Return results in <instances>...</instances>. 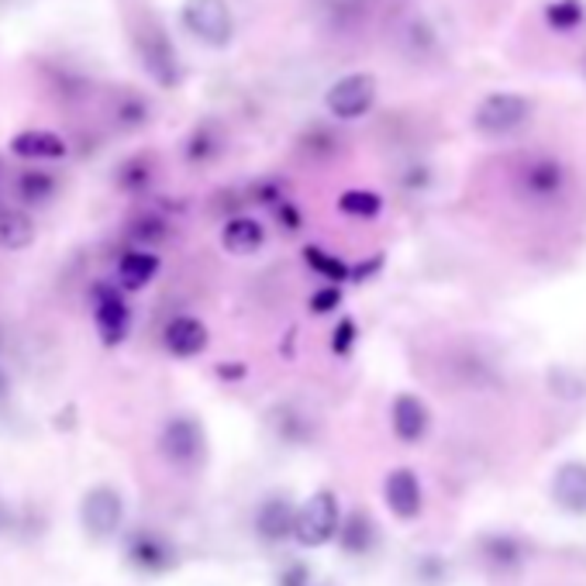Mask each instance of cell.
Listing matches in <instances>:
<instances>
[{
  "instance_id": "6da1fadb",
  "label": "cell",
  "mask_w": 586,
  "mask_h": 586,
  "mask_svg": "<svg viewBox=\"0 0 586 586\" xmlns=\"http://www.w3.org/2000/svg\"><path fill=\"white\" fill-rule=\"evenodd\" d=\"M159 455L176 473H200L208 463V431L194 414H173L159 431Z\"/></svg>"
},
{
  "instance_id": "7a4b0ae2",
  "label": "cell",
  "mask_w": 586,
  "mask_h": 586,
  "mask_svg": "<svg viewBox=\"0 0 586 586\" xmlns=\"http://www.w3.org/2000/svg\"><path fill=\"white\" fill-rule=\"evenodd\" d=\"M342 504L335 490H318L300 504L297 511V528H294V542L300 549H324L331 542H339L342 531Z\"/></svg>"
},
{
  "instance_id": "3957f363",
  "label": "cell",
  "mask_w": 586,
  "mask_h": 586,
  "mask_svg": "<svg viewBox=\"0 0 586 586\" xmlns=\"http://www.w3.org/2000/svg\"><path fill=\"white\" fill-rule=\"evenodd\" d=\"M80 524L84 531L90 534L93 542H108L121 531L124 524V497L108 487V483H97L84 494V504H80Z\"/></svg>"
},
{
  "instance_id": "277c9868",
  "label": "cell",
  "mask_w": 586,
  "mask_h": 586,
  "mask_svg": "<svg viewBox=\"0 0 586 586\" xmlns=\"http://www.w3.org/2000/svg\"><path fill=\"white\" fill-rule=\"evenodd\" d=\"M184 24L197 42L211 45V48H224L228 42H232V32H235L232 11H228L224 0H187Z\"/></svg>"
},
{
  "instance_id": "5b68a950",
  "label": "cell",
  "mask_w": 586,
  "mask_h": 586,
  "mask_svg": "<svg viewBox=\"0 0 586 586\" xmlns=\"http://www.w3.org/2000/svg\"><path fill=\"white\" fill-rule=\"evenodd\" d=\"M531 118V104L521 93H494L487 97L473 114L476 132L483 135H511Z\"/></svg>"
},
{
  "instance_id": "8992f818",
  "label": "cell",
  "mask_w": 586,
  "mask_h": 586,
  "mask_svg": "<svg viewBox=\"0 0 586 586\" xmlns=\"http://www.w3.org/2000/svg\"><path fill=\"white\" fill-rule=\"evenodd\" d=\"M93 324H97V335L104 345H121L124 339H129L132 331V308L129 300H124L121 287H97L93 290Z\"/></svg>"
},
{
  "instance_id": "52a82bcc",
  "label": "cell",
  "mask_w": 586,
  "mask_h": 586,
  "mask_svg": "<svg viewBox=\"0 0 586 586\" xmlns=\"http://www.w3.org/2000/svg\"><path fill=\"white\" fill-rule=\"evenodd\" d=\"M124 555H129V563L139 570V573H148V576H159L166 570L176 566V549L166 534L152 531V528H139L129 534V542H124Z\"/></svg>"
},
{
  "instance_id": "ba28073f",
  "label": "cell",
  "mask_w": 586,
  "mask_h": 586,
  "mask_svg": "<svg viewBox=\"0 0 586 586\" xmlns=\"http://www.w3.org/2000/svg\"><path fill=\"white\" fill-rule=\"evenodd\" d=\"M376 100V80L369 73H352V76H342V80L328 90L324 104L328 111L342 118V121H352V118H363Z\"/></svg>"
},
{
  "instance_id": "9c48e42d",
  "label": "cell",
  "mask_w": 586,
  "mask_h": 586,
  "mask_svg": "<svg viewBox=\"0 0 586 586\" xmlns=\"http://www.w3.org/2000/svg\"><path fill=\"white\" fill-rule=\"evenodd\" d=\"M384 500L397 521H418L424 515V487L411 466H397L384 479Z\"/></svg>"
},
{
  "instance_id": "30bf717a",
  "label": "cell",
  "mask_w": 586,
  "mask_h": 586,
  "mask_svg": "<svg viewBox=\"0 0 586 586\" xmlns=\"http://www.w3.org/2000/svg\"><path fill=\"white\" fill-rule=\"evenodd\" d=\"M297 511L300 507L287 497V494H273L256 507V518H252V528L263 542L279 545L294 539V528H297Z\"/></svg>"
},
{
  "instance_id": "8fae6325",
  "label": "cell",
  "mask_w": 586,
  "mask_h": 586,
  "mask_svg": "<svg viewBox=\"0 0 586 586\" xmlns=\"http://www.w3.org/2000/svg\"><path fill=\"white\" fill-rule=\"evenodd\" d=\"M390 428L397 442L403 445H421L431 431V411L418 394H397L390 403Z\"/></svg>"
},
{
  "instance_id": "7c38bea8",
  "label": "cell",
  "mask_w": 586,
  "mask_h": 586,
  "mask_svg": "<svg viewBox=\"0 0 586 586\" xmlns=\"http://www.w3.org/2000/svg\"><path fill=\"white\" fill-rule=\"evenodd\" d=\"M163 345L173 360H197V355L211 345V331L200 318L180 314L163 328Z\"/></svg>"
},
{
  "instance_id": "4fadbf2b",
  "label": "cell",
  "mask_w": 586,
  "mask_h": 586,
  "mask_svg": "<svg viewBox=\"0 0 586 586\" xmlns=\"http://www.w3.org/2000/svg\"><path fill=\"white\" fill-rule=\"evenodd\" d=\"M518 187L524 194V200H534V203H549L555 197H563L566 190V173L559 163L552 159H534L521 169L518 176Z\"/></svg>"
},
{
  "instance_id": "5bb4252c",
  "label": "cell",
  "mask_w": 586,
  "mask_h": 586,
  "mask_svg": "<svg viewBox=\"0 0 586 586\" xmlns=\"http://www.w3.org/2000/svg\"><path fill=\"white\" fill-rule=\"evenodd\" d=\"M552 500L570 515H586V463L570 458L552 476Z\"/></svg>"
},
{
  "instance_id": "9a60e30c",
  "label": "cell",
  "mask_w": 586,
  "mask_h": 586,
  "mask_svg": "<svg viewBox=\"0 0 586 586\" xmlns=\"http://www.w3.org/2000/svg\"><path fill=\"white\" fill-rule=\"evenodd\" d=\"M479 555L494 573H511L524 563V542L518 534H483L479 539Z\"/></svg>"
},
{
  "instance_id": "2e32d148",
  "label": "cell",
  "mask_w": 586,
  "mask_h": 586,
  "mask_svg": "<svg viewBox=\"0 0 586 586\" xmlns=\"http://www.w3.org/2000/svg\"><path fill=\"white\" fill-rule=\"evenodd\" d=\"M159 276V256L148 248H129L118 259V287L121 290H145Z\"/></svg>"
},
{
  "instance_id": "e0dca14e",
  "label": "cell",
  "mask_w": 586,
  "mask_h": 586,
  "mask_svg": "<svg viewBox=\"0 0 586 586\" xmlns=\"http://www.w3.org/2000/svg\"><path fill=\"white\" fill-rule=\"evenodd\" d=\"M221 245L232 252V256H256V252L266 245V228L256 218L239 214L232 221H224Z\"/></svg>"
},
{
  "instance_id": "ac0fdd59",
  "label": "cell",
  "mask_w": 586,
  "mask_h": 586,
  "mask_svg": "<svg viewBox=\"0 0 586 586\" xmlns=\"http://www.w3.org/2000/svg\"><path fill=\"white\" fill-rule=\"evenodd\" d=\"M11 152L21 159H32V163H45V159H63L66 156V142L56 132H45V129H29L11 139Z\"/></svg>"
},
{
  "instance_id": "d6986e66",
  "label": "cell",
  "mask_w": 586,
  "mask_h": 586,
  "mask_svg": "<svg viewBox=\"0 0 586 586\" xmlns=\"http://www.w3.org/2000/svg\"><path fill=\"white\" fill-rule=\"evenodd\" d=\"M339 545L345 555L363 559L376 549V521L366 511H349L339 531Z\"/></svg>"
},
{
  "instance_id": "ffe728a7",
  "label": "cell",
  "mask_w": 586,
  "mask_h": 586,
  "mask_svg": "<svg viewBox=\"0 0 586 586\" xmlns=\"http://www.w3.org/2000/svg\"><path fill=\"white\" fill-rule=\"evenodd\" d=\"M139 56H142L145 69L156 76V80H163V84H173V80H176V63H173V53H169V45H166L163 35L142 32V35H139Z\"/></svg>"
},
{
  "instance_id": "44dd1931",
  "label": "cell",
  "mask_w": 586,
  "mask_h": 586,
  "mask_svg": "<svg viewBox=\"0 0 586 586\" xmlns=\"http://www.w3.org/2000/svg\"><path fill=\"white\" fill-rule=\"evenodd\" d=\"M35 242V221L18 208H0V248L24 252Z\"/></svg>"
},
{
  "instance_id": "7402d4cb",
  "label": "cell",
  "mask_w": 586,
  "mask_h": 586,
  "mask_svg": "<svg viewBox=\"0 0 586 586\" xmlns=\"http://www.w3.org/2000/svg\"><path fill=\"white\" fill-rule=\"evenodd\" d=\"M303 259H308V266H311L314 273H321L324 279H331V284H335V287L349 279V266H345L342 259H335V256H328V252L318 248V245L303 248Z\"/></svg>"
},
{
  "instance_id": "603a6c76",
  "label": "cell",
  "mask_w": 586,
  "mask_h": 586,
  "mask_svg": "<svg viewBox=\"0 0 586 586\" xmlns=\"http://www.w3.org/2000/svg\"><path fill=\"white\" fill-rule=\"evenodd\" d=\"M56 194V180L48 173H21L18 176V197L21 200H29V203H42Z\"/></svg>"
},
{
  "instance_id": "cb8c5ba5",
  "label": "cell",
  "mask_w": 586,
  "mask_h": 586,
  "mask_svg": "<svg viewBox=\"0 0 586 586\" xmlns=\"http://www.w3.org/2000/svg\"><path fill=\"white\" fill-rule=\"evenodd\" d=\"M339 208L352 218H376L379 214V197L373 190H349L339 197Z\"/></svg>"
},
{
  "instance_id": "d4e9b609",
  "label": "cell",
  "mask_w": 586,
  "mask_h": 586,
  "mask_svg": "<svg viewBox=\"0 0 586 586\" xmlns=\"http://www.w3.org/2000/svg\"><path fill=\"white\" fill-rule=\"evenodd\" d=\"M311 583V570L300 563V559H290V563L279 566L276 573V586H308Z\"/></svg>"
},
{
  "instance_id": "484cf974",
  "label": "cell",
  "mask_w": 586,
  "mask_h": 586,
  "mask_svg": "<svg viewBox=\"0 0 586 586\" xmlns=\"http://www.w3.org/2000/svg\"><path fill=\"white\" fill-rule=\"evenodd\" d=\"M355 345V321L352 318H342L335 324V331H331V352L335 355H349Z\"/></svg>"
},
{
  "instance_id": "4316f807",
  "label": "cell",
  "mask_w": 586,
  "mask_h": 586,
  "mask_svg": "<svg viewBox=\"0 0 586 586\" xmlns=\"http://www.w3.org/2000/svg\"><path fill=\"white\" fill-rule=\"evenodd\" d=\"M342 303V290L335 287V284H328L324 290H318L314 297H311V311L314 314H331Z\"/></svg>"
},
{
  "instance_id": "83f0119b",
  "label": "cell",
  "mask_w": 586,
  "mask_h": 586,
  "mask_svg": "<svg viewBox=\"0 0 586 586\" xmlns=\"http://www.w3.org/2000/svg\"><path fill=\"white\" fill-rule=\"evenodd\" d=\"M8 528H11V507L0 497V531H8Z\"/></svg>"
},
{
  "instance_id": "f1b7e54d",
  "label": "cell",
  "mask_w": 586,
  "mask_h": 586,
  "mask_svg": "<svg viewBox=\"0 0 586 586\" xmlns=\"http://www.w3.org/2000/svg\"><path fill=\"white\" fill-rule=\"evenodd\" d=\"M8 390H11V379H8V373H4V369H0V400L8 397Z\"/></svg>"
},
{
  "instance_id": "f546056e",
  "label": "cell",
  "mask_w": 586,
  "mask_h": 586,
  "mask_svg": "<svg viewBox=\"0 0 586 586\" xmlns=\"http://www.w3.org/2000/svg\"><path fill=\"white\" fill-rule=\"evenodd\" d=\"M14 4H21V0H0V11H8V8H14Z\"/></svg>"
}]
</instances>
